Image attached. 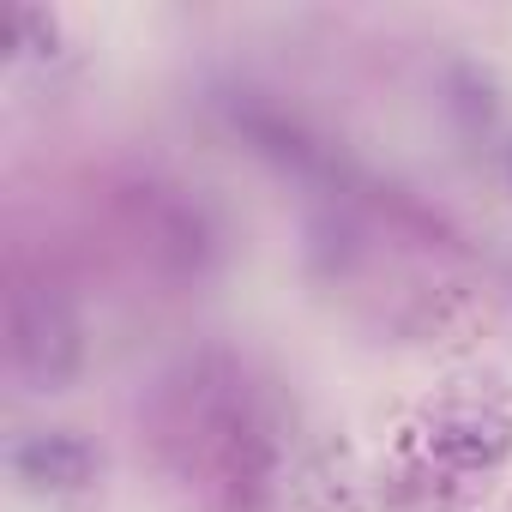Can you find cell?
I'll use <instances>...</instances> for the list:
<instances>
[{
  "label": "cell",
  "mask_w": 512,
  "mask_h": 512,
  "mask_svg": "<svg viewBox=\"0 0 512 512\" xmlns=\"http://www.w3.org/2000/svg\"><path fill=\"white\" fill-rule=\"evenodd\" d=\"M79 362V332L73 320L55 308V302H25L19 308V368L37 380V386H61Z\"/></svg>",
  "instance_id": "cell-1"
},
{
  "label": "cell",
  "mask_w": 512,
  "mask_h": 512,
  "mask_svg": "<svg viewBox=\"0 0 512 512\" xmlns=\"http://www.w3.org/2000/svg\"><path fill=\"white\" fill-rule=\"evenodd\" d=\"M91 446L79 434H25L19 452H13V470L31 482V488H79L91 476Z\"/></svg>",
  "instance_id": "cell-2"
}]
</instances>
